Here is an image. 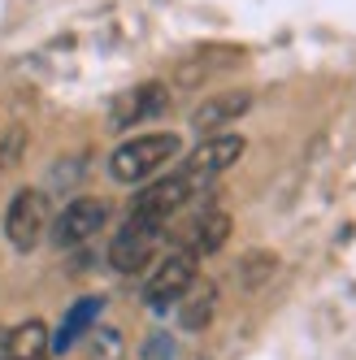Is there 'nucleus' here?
Segmentation results:
<instances>
[{
	"instance_id": "obj_8",
	"label": "nucleus",
	"mask_w": 356,
	"mask_h": 360,
	"mask_svg": "<svg viewBox=\"0 0 356 360\" xmlns=\"http://www.w3.org/2000/svg\"><path fill=\"white\" fill-rule=\"evenodd\" d=\"M165 109H170V87H165V83H139V87L122 91V96L113 100L109 126H113V131H131V126H139V122L161 117Z\"/></svg>"
},
{
	"instance_id": "obj_4",
	"label": "nucleus",
	"mask_w": 356,
	"mask_h": 360,
	"mask_svg": "<svg viewBox=\"0 0 356 360\" xmlns=\"http://www.w3.org/2000/svg\"><path fill=\"white\" fill-rule=\"evenodd\" d=\"M105 221H109V200L79 195L48 221V230H53L48 239H53V248H83V243H91L100 230H105Z\"/></svg>"
},
{
	"instance_id": "obj_9",
	"label": "nucleus",
	"mask_w": 356,
	"mask_h": 360,
	"mask_svg": "<svg viewBox=\"0 0 356 360\" xmlns=\"http://www.w3.org/2000/svg\"><path fill=\"white\" fill-rule=\"evenodd\" d=\"M252 109V91H222V96H205L191 109V131H222V126L239 122Z\"/></svg>"
},
{
	"instance_id": "obj_14",
	"label": "nucleus",
	"mask_w": 356,
	"mask_h": 360,
	"mask_svg": "<svg viewBox=\"0 0 356 360\" xmlns=\"http://www.w3.org/2000/svg\"><path fill=\"white\" fill-rule=\"evenodd\" d=\"M274 269H278V256L274 252H248L243 261H239V282H243L248 291H257L261 282L274 278Z\"/></svg>"
},
{
	"instance_id": "obj_6",
	"label": "nucleus",
	"mask_w": 356,
	"mask_h": 360,
	"mask_svg": "<svg viewBox=\"0 0 356 360\" xmlns=\"http://www.w3.org/2000/svg\"><path fill=\"white\" fill-rule=\"evenodd\" d=\"M161 235H165V226L126 217L122 230L113 235V243H109V265H113L117 274H139V269H148V261L157 256Z\"/></svg>"
},
{
	"instance_id": "obj_5",
	"label": "nucleus",
	"mask_w": 356,
	"mask_h": 360,
	"mask_svg": "<svg viewBox=\"0 0 356 360\" xmlns=\"http://www.w3.org/2000/svg\"><path fill=\"white\" fill-rule=\"evenodd\" d=\"M196 191H205V187L191 183V178L178 169V174H170V178H157V183H148V187L131 200V213H126V217H139V221H152V226H165L187 200H196Z\"/></svg>"
},
{
	"instance_id": "obj_2",
	"label": "nucleus",
	"mask_w": 356,
	"mask_h": 360,
	"mask_svg": "<svg viewBox=\"0 0 356 360\" xmlns=\"http://www.w3.org/2000/svg\"><path fill=\"white\" fill-rule=\"evenodd\" d=\"M196 278H200V256L191 248H178V252H170L165 261L148 274V282H144V304L157 308V313H165V308H174L178 300L191 291Z\"/></svg>"
},
{
	"instance_id": "obj_10",
	"label": "nucleus",
	"mask_w": 356,
	"mask_h": 360,
	"mask_svg": "<svg viewBox=\"0 0 356 360\" xmlns=\"http://www.w3.org/2000/svg\"><path fill=\"white\" fill-rule=\"evenodd\" d=\"M48 343H53V334L44 321H22L0 339V360H44Z\"/></svg>"
},
{
	"instance_id": "obj_13",
	"label": "nucleus",
	"mask_w": 356,
	"mask_h": 360,
	"mask_svg": "<svg viewBox=\"0 0 356 360\" xmlns=\"http://www.w3.org/2000/svg\"><path fill=\"white\" fill-rule=\"evenodd\" d=\"M217 313V287L213 282H191V291L178 300V321H183V330H205Z\"/></svg>"
},
{
	"instance_id": "obj_7",
	"label": "nucleus",
	"mask_w": 356,
	"mask_h": 360,
	"mask_svg": "<svg viewBox=\"0 0 356 360\" xmlns=\"http://www.w3.org/2000/svg\"><path fill=\"white\" fill-rule=\"evenodd\" d=\"M243 135H209L200 148H191V157L183 161V174L191 178V183L200 187H209L217 174H226L239 157H243Z\"/></svg>"
},
{
	"instance_id": "obj_11",
	"label": "nucleus",
	"mask_w": 356,
	"mask_h": 360,
	"mask_svg": "<svg viewBox=\"0 0 356 360\" xmlns=\"http://www.w3.org/2000/svg\"><path fill=\"white\" fill-rule=\"evenodd\" d=\"M231 213L226 209H205L196 221H191V230H187V248L196 252V256H213V252H222L226 248V239H231Z\"/></svg>"
},
{
	"instance_id": "obj_3",
	"label": "nucleus",
	"mask_w": 356,
	"mask_h": 360,
	"mask_svg": "<svg viewBox=\"0 0 356 360\" xmlns=\"http://www.w3.org/2000/svg\"><path fill=\"white\" fill-rule=\"evenodd\" d=\"M48 195L39 187H22L13 191L9 209H5V239L13 252H35L48 235Z\"/></svg>"
},
{
	"instance_id": "obj_1",
	"label": "nucleus",
	"mask_w": 356,
	"mask_h": 360,
	"mask_svg": "<svg viewBox=\"0 0 356 360\" xmlns=\"http://www.w3.org/2000/svg\"><path fill=\"white\" fill-rule=\"evenodd\" d=\"M178 152H183V139L161 131V135H135V139H126L122 148H113V157H109V174H113V183H148L152 174H157L161 165H170Z\"/></svg>"
},
{
	"instance_id": "obj_12",
	"label": "nucleus",
	"mask_w": 356,
	"mask_h": 360,
	"mask_svg": "<svg viewBox=\"0 0 356 360\" xmlns=\"http://www.w3.org/2000/svg\"><path fill=\"white\" fill-rule=\"evenodd\" d=\"M100 308H105V300H100V295H83V300L65 313V321L57 326V334H53V343H48V352H70V347L79 343L91 326H96Z\"/></svg>"
}]
</instances>
